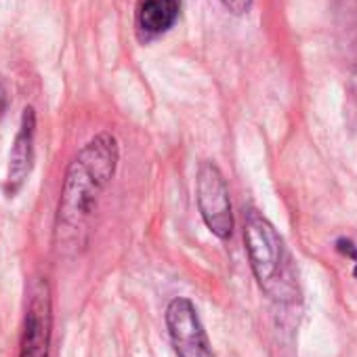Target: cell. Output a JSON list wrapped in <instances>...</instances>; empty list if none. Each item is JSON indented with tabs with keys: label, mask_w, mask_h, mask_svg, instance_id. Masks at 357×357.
Instances as JSON below:
<instances>
[{
	"label": "cell",
	"mask_w": 357,
	"mask_h": 357,
	"mask_svg": "<svg viewBox=\"0 0 357 357\" xmlns=\"http://www.w3.org/2000/svg\"><path fill=\"white\" fill-rule=\"evenodd\" d=\"M118 162L120 145L112 132L95 135L70 162L55 219V244L59 252L74 255L86 244L91 219L99 198L112 183Z\"/></svg>",
	"instance_id": "1"
},
{
	"label": "cell",
	"mask_w": 357,
	"mask_h": 357,
	"mask_svg": "<svg viewBox=\"0 0 357 357\" xmlns=\"http://www.w3.org/2000/svg\"><path fill=\"white\" fill-rule=\"evenodd\" d=\"M34 137H36V112L34 107H26L22 114L20 130L15 135L11 153H9V168H7V183L5 190L9 196H15L28 181V176L34 166Z\"/></svg>",
	"instance_id": "6"
},
{
	"label": "cell",
	"mask_w": 357,
	"mask_h": 357,
	"mask_svg": "<svg viewBox=\"0 0 357 357\" xmlns=\"http://www.w3.org/2000/svg\"><path fill=\"white\" fill-rule=\"evenodd\" d=\"M53 334V305L47 280H36L30 288V303L24 321L20 357H49Z\"/></svg>",
	"instance_id": "5"
},
{
	"label": "cell",
	"mask_w": 357,
	"mask_h": 357,
	"mask_svg": "<svg viewBox=\"0 0 357 357\" xmlns=\"http://www.w3.org/2000/svg\"><path fill=\"white\" fill-rule=\"evenodd\" d=\"M244 244L259 286L275 301L294 298L296 284L286 244L273 223L252 206L244 211Z\"/></svg>",
	"instance_id": "2"
},
{
	"label": "cell",
	"mask_w": 357,
	"mask_h": 357,
	"mask_svg": "<svg viewBox=\"0 0 357 357\" xmlns=\"http://www.w3.org/2000/svg\"><path fill=\"white\" fill-rule=\"evenodd\" d=\"M355 275H357V263H355Z\"/></svg>",
	"instance_id": "10"
},
{
	"label": "cell",
	"mask_w": 357,
	"mask_h": 357,
	"mask_svg": "<svg viewBox=\"0 0 357 357\" xmlns=\"http://www.w3.org/2000/svg\"><path fill=\"white\" fill-rule=\"evenodd\" d=\"M196 202L200 217L211 234L219 240H227L234 234V208L229 198V185L221 168L206 160L196 174Z\"/></svg>",
	"instance_id": "3"
},
{
	"label": "cell",
	"mask_w": 357,
	"mask_h": 357,
	"mask_svg": "<svg viewBox=\"0 0 357 357\" xmlns=\"http://www.w3.org/2000/svg\"><path fill=\"white\" fill-rule=\"evenodd\" d=\"M7 105H9V95H7V89H5V84L0 82V118L5 116V112H7Z\"/></svg>",
	"instance_id": "9"
},
{
	"label": "cell",
	"mask_w": 357,
	"mask_h": 357,
	"mask_svg": "<svg viewBox=\"0 0 357 357\" xmlns=\"http://www.w3.org/2000/svg\"><path fill=\"white\" fill-rule=\"evenodd\" d=\"M181 0H139L137 32L141 40H153L166 34L178 20Z\"/></svg>",
	"instance_id": "7"
},
{
	"label": "cell",
	"mask_w": 357,
	"mask_h": 357,
	"mask_svg": "<svg viewBox=\"0 0 357 357\" xmlns=\"http://www.w3.org/2000/svg\"><path fill=\"white\" fill-rule=\"evenodd\" d=\"M221 5L225 7V11L240 17V15H246L252 9V0H221Z\"/></svg>",
	"instance_id": "8"
},
{
	"label": "cell",
	"mask_w": 357,
	"mask_h": 357,
	"mask_svg": "<svg viewBox=\"0 0 357 357\" xmlns=\"http://www.w3.org/2000/svg\"><path fill=\"white\" fill-rule=\"evenodd\" d=\"M166 326L178 357H215L194 303L176 296L166 307Z\"/></svg>",
	"instance_id": "4"
}]
</instances>
